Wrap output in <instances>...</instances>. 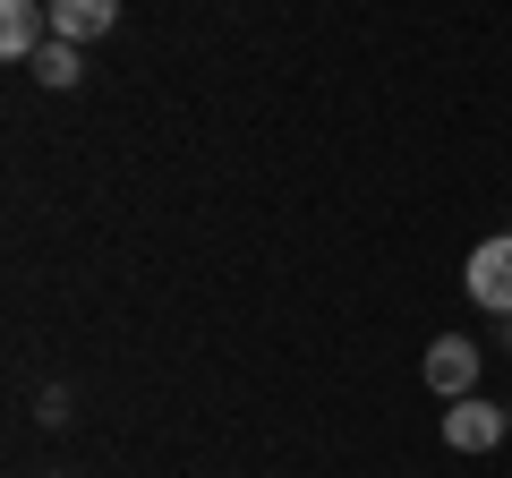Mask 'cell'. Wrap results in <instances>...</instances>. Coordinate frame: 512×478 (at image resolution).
I'll use <instances>...</instances> for the list:
<instances>
[{"label":"cell","mask_w":512,"mask_h":478,"mask_svg":"<svg viewBox=\"0 0 512 478\" xmlns=\"http://www.w3.org/2000/svg\"><path fill=\"white\" fill-rule=\"evenodd\" d=\"M43 9H52V35L60 43H94V35L120 26V0H43Z\"/></svg>","instance_id":"5"},{"label":"cell","mask_w":512,"mask_h":478,"mask_svg":"<svg viewBox=\"0 0 512 478\" xmlns=\"http://www.w3.org/2000/svg\"><path fill=\"white\" fill-rule=\"evenodd\" d=\"M470 299L495 308V316H512V231H495V239L470 248Z\"/></svg>","instance_id":"1"},{"label":"cell","mask_w":512,"mask_h":478,"mask_svg":"<svg viewBox=\"0 0 512 478\" xmlns=\"http://www.w3.org/2000/svg\"><path fill=\"white\" fill-rule=\"evenodd\" d=\"M43 43H52V9H43V0H0V52L35 60Z\"/></svg>","instance_id":"4"},{"label":"cell","mask_w":512,"mask_h":478,"mask_svg":"<svg viewBox=\"0 0 512 478\" xmlns=\"http://www.w3.org/2000/svg\"><path fill=\"white\" fill-rule=\"evenodd\" d=\"M427 385H436L444 402H461V393H478V342H461V333H444V342H427Z\"/></svg>","instance_id":"3"},{"label":"cell","mask_w":512,"mask_h":478,"mask_svg":"<svg viewBox=\"0 0 512 478\" xmlns=\"http://www.w3.org/2000/svg\"><path fill=\"white\" fill-rule=\"evenodd\" d=\"M504 410H512V402H504Z\"/></svg>","instance_id":"8"},{"label":"cell","mask_w":512,"mask_h":478,"mask_svg":"<svg viewBox=\"0 0 512 478\" xmlns=\"http://www.w3.org/2000/svg\"><path fill=\"white\" fill-rule=\"evenodd\" d=\"M504 427H512V410L478 402V393H461V402L444 410V444H453V453H487V444L504 436Z\"/></svg>","instance_id":"2"},{"label":"cell","mask_w":512,"mask_h":478,"mask_svg":"<svg viewBox=\"0 0 512 478\" xmlns=\"http://www.w3.org/2000/svg\"><path fill=\"white\" fill-rule=\"evenodd\" d=\"M504 342H512V316H504Z\"/></svg>","instance_id":"7"},{"label":"cell","mask_w":512,"mask_h":478,"mask_svg":"<svg viewBox=\"0 0 512 478\" xmlns=\"http://www.w3.org/2000/svg\"><path fill=\"white\" fill-rule=\"evenodd\" d=\"M26 69H35L43 86H52V94H69L77 77H86V60H77V43H60V35H52V43H43V52H35V60H26Z\"/></svg>","instance_id":"6"}]
</instances>
